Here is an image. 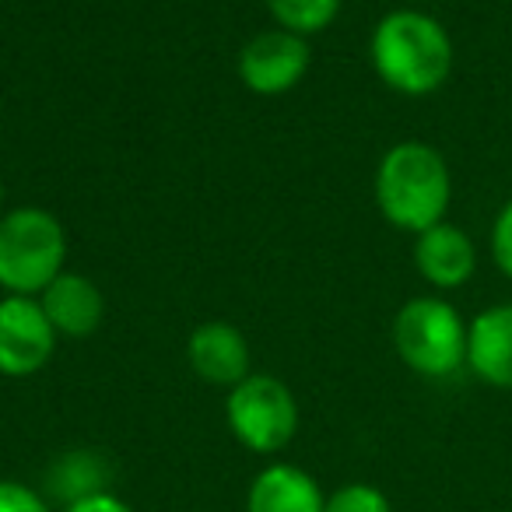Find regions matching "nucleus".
<instances>
[{
    "label": "nucleus",
    "instance_id": "obj_10",
    "mask_svg": "<svg viewBox=\"0 0 512 512\" xmlns=\"http://www.w3.org/2000/svg\"><path fill=\"white\" fill-rule=\"evenodd\" d=\"M46 320L53 323L60 337H92L106 320V295L92 278L78 271H64L60 278H53V285H46V292L39 295Z\"/></svg>",
    "mask_w": 512,
    "mask_h": 512
},
{
    "label": "nucleus",
    "instance_id": "obj_16",
    "mask_svg": "<svg viewBox=\"0 0 512 512\" xmlns=\"http://www.w3.org/2000/svg\"><path fill=\"white\" fill-rule=\"evenodd\" d=\"M491 256L495 267L512 281V200L498 211L495 225H491Z\"/></svg>",
    "mask_w": 512,
    "mask_h": 512
},
{
    "label": "nucleus",
    "instance_id": "obj_6",
    "mask_svg": "<svg viewBox=\"0 0 512 512\" xmlns=\"http://www.w3.org/2000/svg\"><path fill=\"white\" fill-rule=\"evenodd\" d=\"M57 330L46 320L39 299L4 295L0 299V376L25 379L50 365L57 351Z\"/></svg>",
    "mask_w": 512,
    "mask_h": 512
},
{
    "label": "nucleus",
    "instance_id": "obj_17",
    "mask_svg": "<svg viewBox=\"0 0 512 512\" xmlns=\"http://www.w3.org/2000/svg\"><path fill=\"white\" fill-rule=\"evenodd\" d=\"M0 512H50V502L22 481H0Z\"/></svg>",
    "mask_w": 512,
    "mask_h": 512
},
{
    "label": "nucleus",
    "instance_id": "obj_9",
    "mask_svg": "<svg viewBox=\"0 0 512 512\" xmlns=\"http://www.w3.org/2000/svg\"><path fill=\"white\" fill-rule=\"evenodd\" d=\"M414 267L432 288L453 292V288H463L474 278L477 249L463 228L439 221V225L425 228L414 242Z\"/></svg>",
    "mask_w": 512,
    "mask_h": 512
},
{
    "label": "nucleus",
    "instance_id": "obj_14",
    "mask_svg": "<svg viewBox=\"0 0 512 512\" xmlns=\"http://www.w3.org/2000/svg\"><path fill=\"white\" fill-rule=\"evenodd\" d=\"M344 0H267V11L278 22V29H288L295 36H316L327 32L341 15Z\"/></svg>",
    "mask_w": 512,
    "mask_h": 512
},
{
    "label": "nucleus",
    "instance_id": "obj_8",
    "mask_svg": "<svg viewBox=\"0 0 512 512\" xmlns=\"http://www.w3.org/2000/svg\"><path fill=\"white\" fill-rule=\"evenodd\" d=\"M186 358H190V369L211 386L232 390L249 376V341L239 327L225 320L200 323L186 341Z\"/></svg>",
    "mask_w": 512,
    "mask_h": 512
},
{
    "label": "nucleus",
    "instance_id": "obj_12",
    "mask_svg": "<svg viewBox=\"0 0 512 512\" xmlns=\"http://www.w3.org/2000/svg\"><path fill=\"white\" fill-rule=\"evenodd\" d=\"M327 495L313 474L295 463H271L253 477L246 512H323Z\"/></svg>",
    "mask_w": 512,
    "mask_h": 512
},
{
    "label": "nucleus",
    "instance_id": "obj_4",
    "mask_svg": "<svg viewBox=\"0 0 512 512\" xmlns=\"http://www.w3.org/2000/svg\"><path fill=\"white\" fill-rule=\"evenodd\" d=\"M393 348L411 372L446 379L467 365V323L446 299L418 295L393 316Z\"/></svg>",
    "mask_w": 512,
    "mask_h": 512
},
{
    "label": "nucleus",
    "instance_id": "obj_19",
    "mask_svg": "<svg viewBox=\"0 0 512 512\" xmlns=\"http://www.w3.org/2000/svg\"><path fill=\"white\" fill-rule=\"evenodd\" d=\"M0 214H4V179H0Z\"/></svg>",
    "mask_w": 512,
    "mask_h": 512
},
{
    "label": "nucleus",
    "instance_id": "obj_7",
    "mask_svg": "<svg viewBox=\"0 0 512 512\" xmlns=\"http://www.w3.org/2000/svg\"><path fill=\"white\" fill-rule=\"evenodd\" d=\"M309 39L288 29H267L253 36L239 53V81L253 95H285L309 71Z\"/></svg>",
    "mask_w": 512,
    "mask_h": 512
},
{
    "label": "nucleus",
    "instance_id": "obj_5",
    "mask_svg": "<svg viewBox=\"0 0 512 512\" xmlns=\"http://www.w3.org/2000/svg\"><path fill=\"white\" fill-rule=\"evenodd\" d=\"M225 418L232 435L249 453H281L299 432V404L295 393L278 376L249 372L242 383L228 390Z\"/></svg>",
    "mask_w": 512,
    "mask_h": 512
},
{
    "label": "nucleus",
    "instance_id": "obj_3",
    "mask_svg": "<svg viewBox=\"0 0 512 512\" xmlns=\"http://www.w3.org/2000/svg\"><path fill=\"white\" fill-rule=\"evenodd\" d=\"M67 232L46 207H15L0 214V288L39 299L67 271Z\"/></svg>",
    "mask_w": 512,
    "mask_h": 512
},
{
    "label": "nucleus",
    "instance_id": "obj_15",
    "mask_svg": "<svg viewBox=\"0 0 512 512\" xmlns=\"http://www.w3.org/2000/svg\"><path fill=\"white\" fill-rule=\"evenodd\" d=\"M323 512H393V505L376 484L351 481V484H341L334 495H327Z\"/></svg>",
    "mask_w": 512,
    "mask_h": 512
},
{
    "label": "nucleus",
    "instance_id": "obj_13",
    "mask_svg": "<svg viewBox=\"0 0 512 512\" xmlns=\"http://www.w3.org/2000/svg\"><path fill=\"white\" fill-rule=\"evenodd\" d=\"M46 488H50L53 498L71 505L78 498L109 491V467L92 449H74V453H64L60 460H53L50 474H46Z\"/></svg>",
    "mask_w": 512,
    "mask_h": 512
},
{
    "label": "nucleus",
    "instance_id": "obj_1",
    "mask_svg": "<svg viewBox=\"0 0 512 512\" xmlns=\"http://www.w3.org/2000/svg\"><path fill=\"white\" fill-rule=\"evenodd\" d=\"M369 53L379 81L411 99L439 92L453 74V39L446 25L414 8L379 18Z\"/></svg>",
    "mask_w": 512,
    "mask_h": 512
},
{
    "label": "nucleus",
    "instance_id": "obj_18",
    "mask_svg": "<svg viewBox=\"0 0 512 512\" xmlns=\"http://www.w3.org/2000/svg\"><path fill=\"white\" fill-rule=\"evenodd\" d=\"M64 512H134L123 498H116L113 491H99V495H88L71 502Z\"/></svg>",
    "mask_w": 512,
    "mask_h": 512
},
{
    "label": "nucleus",
    "instance_id": "obj_11",
    "mask_svg": "<svg viewBox=\"0 0 512 512\" xmlns=\"http://www.w3.org/2000/svg\"><path fill=\"white\" fill-rule=\"evenodd\" d=\"M467 369L495 390H512V302L467 323Z\"/></svg>",
    "mask_w": 512,
    "mask_h": 512
},
{
    "label": "nucleus",
    "instance_id": "obj_2",
    "mask_svg": "<svg viewBox=\"0 0 512 512\" xmlns=\"http://www.w3.org/2000/svg\"><path fill=\"white\" fill-rule=\"evenodd\" d=\"M453 200L449 165L432 144L400 141L379 158L376 207L393 228L421 235L425 228L446 221Z\"/></svg>",
    "mask_w": 512,
    "mask_h": 512
}]
</instances>
